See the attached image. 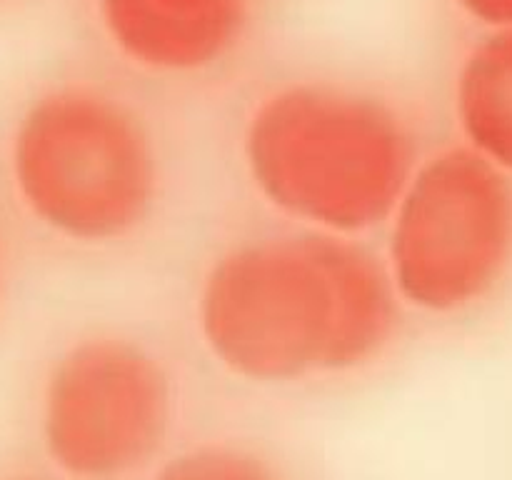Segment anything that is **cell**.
Returning a JSON list of instances; mask_svg holds the SVG:
<instances>
[{
    "mask_svg": "<svg viewBox=\"0 0 512 480\" xmlns=\"http://www.w3.org/2000/svg\"><path fill=\"white\" fill-rule=\"evenodd\" d=\"M385 265L340 235H273L220 255L198 293L205 348L228 373L283 385L350 373L393 340Z\"/></svg>",
    "mask_w": 512,
    "mask_h": 480,
    "instance_id": "1",
    "label": "cell"
},
{
    "mask_svg": "<svg viewBox=\"0 0 512 480\" xmlns=\"http://www.w3.org/2000/svg\"><path fill=\"white\" fill-rule=\"evenodd\" d=\"M243 163L265 203L315 233L350 238L390 218L418 160L410 128L388 103L295 83L250 113Z\"/></svg>",
    "mask_w": 512,
    "mask_h": 480,
    "instance_id": "2",
    "label": "cell"
},
{
    "mask_svg": "<svg viewBox=\"0 0 512 480\" xmlns=\"http://www.w3.org/2000/svg\"><path fill=\"white\" fill-rule=\"evenodd\" d=\"M10 170L28 213L73 243L125 238L158 195V158L145 125L93 88L40 95L15 128Z\"/></svg>",
    "mask_w": 512,
    "mask_h": 480,
    "instance_id": "3",
    "label": "cell"
},
{
    "mask_svg": "<svg viewBox=\"0 0 512 480\" xmlns=\"http://www.w3.org/2000/svg\"><path fill=\"white\" fill-rule=\"evenodd\" d=\"M388 220L385 273L398 300L423 313L473 308L508 273L512 185L470 148L415 165Z\"/></svg>",
    "mask_w": 512,
    "mask_h": 480,
    "instance_id": "4",
    "label": "cell"
},
{
    "mask_svg": "<svg viewBox=\"0 0 512 480\" xmlns=\"http://www.w3.org/2000/svg\"><path fill=\"white\" fill-rule=\"evenodd\" d=\"M173 423L170 375L123 338L70 345L45 380L40 438L73 480H123L158 455Z\"/></svg>",
    "mask_w": 512,
    "mask_h": 480,
    "instance_id": "5",
    "label": "cell"
},
{
    "mask_svg": "<svg viewBox=\"0 0 512 480\" xmlns=\"http://www.w3.org/2000/svg\"><path fill=\"white\" fill-rule=\"evenodd\" d=\"M250 0H98L110 43L140 68L198 73L233 50Z\"/></svg>",
    "mask_w": 512,
    "mask_h": 480,
    "instance_id": "6",
    "label": "cell"
},
{
    "mask_svg": "<svg viewBox=\"0 0 512 480\" xmlns=\"http://www.w3.org/2000/svg\"><path fill=\"white\" fill-rule=\"evenodd\" d=\"M455 113L468 148L512 173V28L493 30L463 60Z\"/></svg>",
    "mask_w": 512,
    "mask_h": 480,
    "instance_id": "7",
    "label": "cell"
},
{
    "mask_svg": "<svg viewBox=\"0 0 512 480\" xmlns=\"http://www.w3.org/2000/svg\"><path fill=\"white\" fill-rule=\"evenodd\" d=\"M153 480H283L268 460L238 445H198L170 458Z\"/></svg>",
    "mask_w": 512,
    "mask_h": 480,
    "instance_id": "8",
    "label": "cell"
},
{
    "mask_svg": "<svg viewBox=\"0 0 512 480\" xmlns=\"http://www.w3.org/2000/svg\"><path fill=\"white\" fill-rule=\"evenodd\" d=\"M455 3L485 28H512V0H455Z\"/></svg>",
    "mask_w": 512,
    "mask_h": 480,
    "instance_id": "9",
    "label": "cell"
},
{
    "mask_svg": "<svg viewBox=\"0 0 512 480\" xmlns=\"http://www.w3.org/2000/svg\"><path fill=\"white\" fill-rule=\"evenodd\" d=\"M8 480H40V478H8Z\"/></svg>",
    "mask_w": 512,
    "mask_h": 480,
    "instance_id": "10",
    "label": "cell"
}]
</instances>
